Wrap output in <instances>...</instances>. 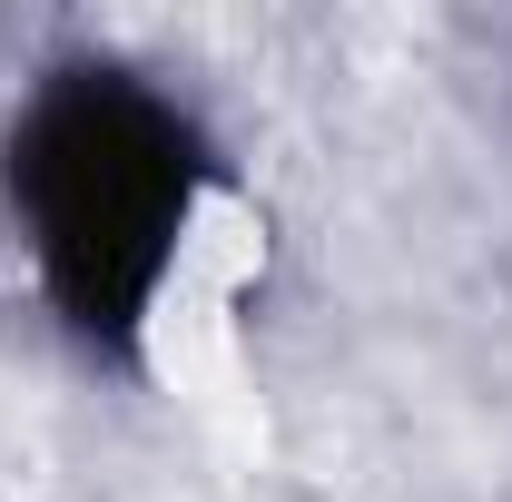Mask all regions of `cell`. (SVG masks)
Here are the masks:
<instances>
[{
	"mask_svg": "<svg viewBox=\"0 0 512 502\" xmlns=\"http://www.w3.org/2000/svg\"><path fill=\"white\" fill-rule=\"evenodd\" d=\"M207 188H217L207 119L119 50H60L10 99L0 207L50 325L89 365H128L148 345Z\"/></svg>",
	"mask_w": 512,
	"mask_h": 502,
	"instance_id": "6da1fadb",
	"label": "cell"
}]
</instances>
